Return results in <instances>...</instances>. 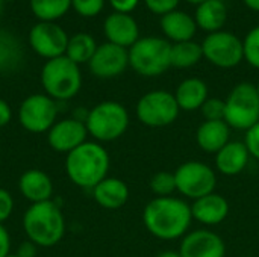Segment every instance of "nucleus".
Wrapping results in <instances>:
<instances>
[{"label":"nucleus","mask_w":259,"mask_h":257,"mask_svg":"<svg viewBox=\"0 0 259 257\" xmlns=\"http://www.w3.org/2000/svg\"><path fill=\"white\" fill-rule=\"evenodd\" d=\"M176 191L191 200H199L208 194H212L217 185L215 171L197 161H188L179 165L175 171Z\"/></svg>","instance_id":"obj_9"},{"label":"nucleus","mask_w":259,"mask_h":257,"mask_svg":"<svg viewBox=\"0 0 259 257\" xmlns=\"http://www.w3.org/2000/svg\"><path fill=\"white\" fill-rule=\"evenodd\" d=\"M202 58H203L202 44H199L193 39L171 44L170 61H171V67H175L178 70L194 67L196 64L200 62Z\"/></svg>","instance_id":"obj_25"},{"label":"nucleus","mask_w":259,"mask_h":257,"mask_svg":"<svg viewBox=\"0 0 259 257\" xmlns=\"http://www.w3.org/2000/svg\"><path fill=\"white\" fill-rule=\"evenodd\" d=\"M17 256L18 257H35L36 256V245L30 241H26L23 242L20 247H18V251H17Z\"/></svg>","instance_id":"obj_39"},{"label":"nucleus","mask_w":259,"mask_h":257,"mask_svg":"<svg viewBox=\"0 0 259 257\" xmlns=\"http://www.w3.org/2000/svg\"><path fill=\"white\" fill-rule=\"evenodd\" d=\"M185 2H188V3H191V5H200V3H203L205 0H185Z\"/></svg>","instance_id":"obj_42"},{"label":"nucleus","mask_w":259,"mask_h":257,"mask_svg":"<svg viewBox=\"0 0 259 257\" xmlns=\"http://www.w3.org/2000/svg\"><path fill=\"white\" fill-rule=\"evenodd\" d=\"M194 20L197 27L205 32L214 33L222 30L228 20V9L222 0H205L203 3L197 5Z\"/></svg>","instance_id":"obj_24"},{"label":"nucleus","mask_w":259,"mask_h":257,"mask_svg":"<svg viewBox=\"0 0 259 257\" xmlns=\"http://www.w3.org/2000/svg\"><path fill=\"white\" fill-rule=\"evenodd\" d=\"M9 44H12L11 39L0 38V68L8 67L14 62L15 52H14L12 45H9Z\"/></svg>","instance_id":"obj_35"},{"label":"nucleus","mask_w":259,"mask_h":257,"mask_svg":"<svg viewBox=\"0 0 259 257\" xmlns=\"http://www.w3.org/2000/svg\"><path fill=\"white\" fill-rule=\"evenodd\" d=\"M229 138L231 127L226 121H203L196 132L197 145L203 151L214 155L229 142Z\"/></svg>","instance_id":"obj_22"},{"label":"nucleus","mask_w":259,"mask_h":257,"mask_svg":"<svg viewBox=\"0 0 259 257\" xmlns=\"http://www.w3.org/2000/svg\"><path fill=\"white\" fill-rule=\"evenodd\" d=\"M175 98L181 111H197L208 100V85L199 77L185 79L179 83L175 92Z\"/></svg>","instance_id":"obj_23"},{"label":"nucleus","mask_w":259,"mask_h":257,"mask_svg":"<svg viewBox=\"0 0 259 257\" xmlns=\"http://www.w3.org/2000/svg\"><path fill=\"white\" fill-rule=\"evenodd\" d=\"M144 3L153 14L164 15L175 11L179 5V0H144Z\"/></svg>","instance_id":"obj_32"},{"label":"nucleus","mask_w":259,"mask_h":257,"mask_svg":"<svg viewBox=\"0 0 259 257\" xmlns=\"http://www.w3.org/2000/svg\"><path fill=\"white\" fill-rule=\"evenodd\" d=\"M11 2H12V0H11Z\"/></svg>","instance_id":"obj_46"},{"label":"nucleus","mask_w":259,"mask_h":257,"mask_svg":"<svg viewBox=\"0 0 259 257\" xmlns=\"http://www.w3.org/2000/svg\"><path fill=\"white\" fill-rule=\"evenodd\" d=\"M159 24H161L164 35L173 42L191 41L197 30L196 20L187 12H182L178 9L161 15Z\"/></svg>","instance_id":"obj_21"},{"label":"nucleus","mask_w":259,"mask_h":257,"mask_svg":"<svg viewBox=\"0 0 259 257\" xmlns=\"http://www.w3.org/2000/svg\"><path fill=\"white\" fill-rule=\"evenodd\" d=\"M71 6L82 17H96L102 12L105 0H71Z\"/></svg>","instance_id":"obj_31"},{"label":"nucleus","mask_w":259,"mask_h":257,"mask_svg":"<svg viewBox=\"0 0 259 257\" xmlns=\"http://www.w3.org/2000/svg\"><path fill=\"white\" fill-rule=\"evenodd\" d=\"M243 2H244V5L249 9H252L255 12H259V0H243Z\"/></svg>","instance_id":"obj_40"},{"label":"nucleus","mask_w":259,"mask_h":257,"mask_svg":"<svg viewBox=\"0 0 259 257\" xmlns=\"http://www.w3.org/2000/svg\"><path fill=\"white\" fill-rule=\"evenodd\" d=\"M109 164L106 148L99 142L87 141L67 155L65 173L76 186L93 189L108 177Z\"/></svg>","instance_id":"obj_2"},{"label":"nucleus","mask_w":259,"mask_h":257,"mask_svg":"<svg viewBox=\"0 0 259 257\" xmlns=\"http://www.w3.org/2000/svg\"><path fill=\"white\" fill-rule=\"evenodd\" d=\"M129 65L144 77H155L171 67V44L158 36L140 38L129 50Z\"/></svg>","instance_id":"obj_6"},{"label":"nucleus","mask_w":259,"mask_h":257,"mask_svg":"<svg viewBox=\"0 0 259 257\" xmlns=\"http://www.w3.org/2000/svg\"><path fill=\"white\" fill-rule=\"evenodd\" d=\"M256 89H258V94H259V83H258V85H256Z\"/></svg>","instance_id":"obj_45"},{"label":"nucleus","mask_w":259,"mask_h":257,"mask_svg":"<svg viewBox=\"0 0 259 257\" xmlns=\"http://www.w3.org/2000/svg\"><path fill=\"white\" fill-rule=\"evenodd\" d=\"M156 257H181L179 251H173V250H167V251H162L159 253Z\"/></svg>","instance_id":"obj_41"},{"label":"nucleus","mask_w":259,"mask_h":257,"mask_svg":"<svg viewBox=\"0 0 259 257\" xmlns=\"http://www.w3.org/2000/svg\"><path fill=\"white\" fill-rule=\"evenodd\" d=\"M88 135L99 142H111L123 136L129 127V114L118 101H102L87 112Z\"/></svg>","instance_id":"obj_5"},{"label":"nucleus","mask_w":259,"mask_h":257,"mask_svg":"<svg viewBox=\"0 0 259 257\" xmlns=\"http://www.w3.org/2000/svg\"><path fill=\"white\" fill-rule=\"evenodd\" d=\"M140 0H109L111 6L115 9V12H121V14H129L132 12Z\"/></svg>","instance_id":"obj_36"},{"label":"nucleus","mask_w":259,"mask_h":257,"mask_svg":"<svg viewBox=\"0 0 259 257\" xmlns=\"http://www.w3.org/2000/svg\"><path fill=\"white\" fill-rule=\"evenodd\" d=\"M11 254V236L3 224H0V257Z\"/></svg>","instance_id":"obj_37"},{"label":"nucleus","mask_w":259,"mask_h":257,"mask_svg":"<svg viewBox=\"0 0 259 257\" xmlns=\"http://www.w3.org/2000/svg\"><path fill=\"white\" fill-rule=\"evenodd\" d=\"M203 58L219 68H234L243 59V41L231 32L209 33L202 42Z\"/></svg>","instance_id":"obj_11"},{"label":"nucleus","mask_w":259,"mask_h":257,"mask_svg":"<svg viewBox=\"0 0 259 257\" xmlns=\"http://www.w3.org/2000/svg\"><path fill=\"white\" fill-rule=\"evenodd\" d=\"M8 257H18V256H17V254H9Z\"/></svg>","instance_id":"obj_44"},{"label":"nucleus","mask_w":259,"mask_h":257,"mask_svg":"<svg viewBox=\"0 0 259 257\" xmlns=\"http://www.w3.org/2000/svg\"><path fill=\"white\" fill-rule=\"evenodd\" d=\"M29 44L36 55L50 61L65 55L68 35L53 21H39L29 32Z\"/></svg>","instance_id":"obj_12"},{"label":"nucleus","mask_w":259,"mask_h":257,"mask_svg":"<svg viewBox=\"0 0 259 257\" xmlns=\"http://www.w3.org/2000/svg\"><path fill=\"white\" fill-rule=\"evenodd\" d=\"M90 70L99 79H112L120 76L129 65V52L120 45L105 42L97 45L94 56L91 58Z\"/></svg>","instance_id":"obj_13"},{"label":"nucleus","mask_w":259,"mask_h":257,"mask_svg":"<svg viewBox=\"0 0 259 257\" xmlns=\"http://www.w3.org/2000/svg\"><path fill=\"white\" fill-rule=\"evenodd\" d=\"M191 215L205 226H217L229 215V203L223 195L212 192L194 200L191 206Z\"/></svg>","instance_id":"obj_17"},{"label":"nucleus","mask_w":259,"mask_h":257,"mask_svg":"<svg viewBox=\"0 0 259 257\" xmlns=\"http://www.w3.org/2000/svg\"><path fill=\"white\" fill-rule=\"evenodd\" d=\"M103 30L108 38V42L120 45L123 48H131L140 39V27L134 17H131L129 14H111L105 20Z\"/></svg>","instance_id":"obj_16"},{"label":"nucleus","mask_w":259,"mask_h":257,"mask_svg":"<svg viewBox=\"0 0 259 257\" xmlns=\"http://www.w3.org/2000/svg\"><path fill=\"white\" fill-rule=\"evenodd\" d=\"M244 144L250 153L252 158H255L256 161H259V121L246 132V139Z\"/></svg>","instance_id":"obj_33"},{"label":"nucleus","mask_w":259,"mask_h":257,"mask_svg":"<svg viewBox=\"0 0 259 257\" xmlns=\"http://www.w3.org/2000/svg\"><path fill=\"white\" fill-rule=\"evenodd\" d=\"M12 118V111L11 106L8 105L6 100L0 98V127H5L11 123Z\"/></svg>","instance_id":"obj_38"},{"label":"nucleus","mask_w":259,"mask_h":257,"mask_svg":"<svg viewBox=\"0 0 259 257\" xmlns=\"http://www.w3.org/2000/svg\"><path fill=\"white\" fill-rule=\"evenodd\" d=\"M88 130L83 121L77 118L59 120L47 132L49 145L58 153H71L79 145L87 142Z\"/></svg>","instance_id":"obj_14"},{"label":"nucleus","mask_w":259,"mask_h":257,"mask_svg":"<svg viewBox=\"0 0 259 257\" xmlns=\"http://www.w3.org/2000/svg\"><path fill=\"white\" fill-rule=\"evenodd\" d=\"M18 189L32 204L50 201L53 195L52 179L41 170H27L18 180Z\"/></svg>","instance_id":"obj_19"},{"label":"nucleus","mask_w":259,"mask_h":257,"mask_svg":"<svg viewBox=\"0 0 259 257\" xmlns=\"http://www.w3.org/2000/svg\"><path fill=\"white\" fill-rule=\"evenodd\" d=\"M23 229L36 247H55L65 233V220L55 201L32 204L23 217Z\"/></svg>","instance_id":"obj_3"},{"label":"nucleus","mask_w":259,"mask_h":257,"mask_svg":"<svg viewBox=\"0 0 259 257\" xmlns=\"http://www.w3.org/2000/svg\"><path fill=\"white\" fill-rule=\"evenodd\" d=\"M2 6H3V0H0V12H2Z\"/></svg>","instance_id":"obj_43"},{"label":"nucleus","mask_w":259,"mask_h":257,"mask_svg":"<svg viewBox=\"0 0 259 257\" xmlns=\"http://www.w3.org/2000/svg\"><path fill=\"white\" fill-rule=\"evenodd\" d=\"M225 101V121L229 127L247 132L259 121V94L255 85L249 82L238 83Z\"/></svg>","instance_id":"obj_7"},{"label":"nucleus","mask_w":259,"mask_h":257,"mask_svg":"<svg viewBox=\"0 0 259 257\" xmlns=\"http://www.w3.org/2000/svg\"><path fill=\"white\" fill-rule=\"evenodd\" d=\"M149 186L156 197H171L176 191V179L175 173L170 171H158L152 176Z\"/></svg>","instance_id":"obj_28"},{"label":"nucleus","mask_w":259,"mask_h":257,"mask_svg":"<svg viewBox=\"0 0 259 257\" xmlns=\"http://www.w3.org/2000/svg\"><path fill=\"white\" fill-rule=\"evenodd\" d=\"M244 59L253 68H259V26L253 27L243 41Z\"/></svg>","instance_id":"obj_29"},{"label":"nucleus","mask_w":259,"mask_h":257,"mask_svg":"<svg viewBox=\"0 0 259 257\" xmlns=\"http://www.w3.org/2000/svg\"><path fill=\"white\" fill-rule=\"evenodd\" d=\"M93 197L99 206L108 211H117L127 203L129 188L121 179L106 177L93 188Z\"/></svg>","instance_id":"obj_20"},{"label":"nucleus","mask_w":259,"mask_h":257,"mask_svg":"<svg viewBox=\"0 0 259 257\" xmlns=\"http://www.w3.org/2000/svg\"><path fill=\"white\" fill-rule=\"evenodd\" d=\"M179 105L175 94L162 89L144 94L137 103V117L147 127H165L179 117Z\"/></svg>","instance_id":"obj_8"},{"label":"nucleus","mask_w":259,"mask_h":257,"mask_svg":"<svg viewBox=\"0 0 259 257\" xmlns=\"http://www.w3.org/2000/svg\"><path fill=\"white\" fill-rule=\"evenodd\" d=\"M12 211H14L12 195L6 189L0 188V224H3L11 217Z\"/></svg>","instance_id":"obj_34"},{"label":"nucleus","mask_w":259,"mask_h":257,"mask_svg":"<svg viewBox=\"0 0 259 257\" xmlns=\"http://www.w3.org/2000/svg\"><path fill=\"white\" fill-rule=\"evenodd\" d=\"M179 254L181 257H225L226 244L220 235L200 229L184 236Z\"/></svg>","instance_id":"obj_15"},{"label":"nucleus","mask_w":259,"mask_h":257,"mask_svg":"<svg viewBox=\"0 0 259 257\" xmlns=\"http://www.w3.org/2000/svg\"><path fill=\"white\" fill-rule=\"evenodd\" d=\"M193 221L191 206L176 197H155L143 212V223L158 239L173 241L187 235Z\"/></svg>","instance_id":"obj_1"},{"label":"nucleus","mask_w":259,"mask_h":257,"mask_svg":"<svg viewBox=\"0 0 259 257\" xmlns=\"http://www.w3.org/2000/svg\"><path fill=\"white\" fill-rule=\"evenodd\" d=\"M205 121H225L226 101L219 97H208V100L200 108Z\"/></svg>","instance_id":"obj_30"},{"label":"nucleus","mask_w":259,"mask_h":257,"mask_svg":"<svg viewBox=\"0 0 259 257\" xmlns=\"http://www.w3.org/2000/svg\"><path fill=\"white\" fill-rule=\"evenodd\" d=\"M250 159V153L244 142L229 141L220 151L215 153V168L223 176H238L244 171Z\"/></svg>","instance_id":"obj_18"},{"label":"nucleus","mask_w":259,"mask_h":257,"mask_svg":"<svg viewBox=\"0 0 259 257\" xmlns=\"http://www.w3.org/2000/svg\"><path fill=\"white\" fill-rule=\"evenodd\" d=\"M71 8V0H30V9L41 21L61 18Z\"/></svg>","instance_id":"obj_27"},{"label":"nucleus","mask_w":259,"mask_h":257,"mask_svg":"<svg viewBox=\"0 0 259 257\" xmlns=\"http://www.w3.org/2000/svg\"><path fill=\"white\" fill-rule=\"evenodd\" d=\"M58 121V103L47 94H32L18 108V123L30 133H46Z\"/></svg>","instance_id":"obj_10"},{"label":"nucleus","mask_w":259,"mask_h":257,"mask_svg":"<svg viewBox=\"0 0 259 257\" xmlns=\"http://www.w3.org/2000/svg\"><path fill=\"white\" fill-rule=\"evenodd\" d=\"M41 85L53 100H68L74 97L82 86V74L77 64L65 55L50 59L41 70Z\"/></svg>","instance_id":"obj_4"},{"label":"nucleus","mask_w":259,"mask_h":257,"mask_svg":"<svg viewBox=\"0 0 259 257\" xmlns=\"http://www.w3.org/2000/svg\"><path fill=\"white\" fill-rule=\"evenodd\" d=\"M96 50H97L96 39L90 33L80 32V33L73 35L71 38H68L65 56L79 65V64L90 62L91 58L94 56Z\"/></svg>","instance_id":"obj_26"}]
</instances>
